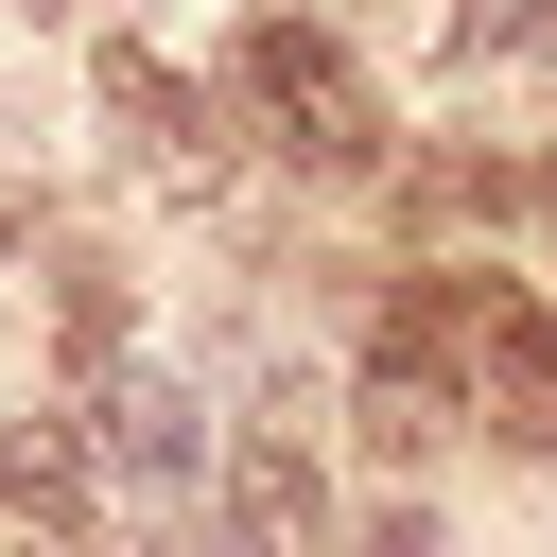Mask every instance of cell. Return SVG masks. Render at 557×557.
Masks as SVG:
<instances>
[{"label": "cell", "instance_id": "277c9868", "mask_svg": "<svg viewBox=\"0 0 557 557\" xmlns=\"http://www.w3.org/2000/svg\"><path fill=\"white\" fill-rule=\"evenodd\" d=\"M104 453H122L139 487H174V470H209V418H191V383H157V366H139V383L104 400Z\"/></svg>", "mask_w": 557, "mask_h": 557}, {"label": "cell", "instance_id": "ba28073f", "mask_svg": "<svg viewBox=\"0 0 557 557\" xmlns=\"http://www.w3.org/2000/svg\"><path fill=\"white\" fill-rule=\"evenodd\" d=\"M522 35H557V0H453V52H522Z\"/></svg>", "mask_w": 557, "mask_h": 557}, {"label": "cell", "instance_id": "30bf717a", "mask_svg": "<svg viewBox=\"0 0 557 557\" xmlns=\"http://www.w3.org/2000/svg\"><path fill=\"white\" fill-rule=\"evenodd\" d=\"M157 557H226V540H157Z\"/></svg>", "mask_w": 557, "mask_h": 557}, {"label": "cell", "instance_id": "6da1fadb", "mask_svg": "<svg viewBox=\"0 0 557 557\" xmlns=\"http://www.w3.org/2000/svg\"><path fill=\"white\" fill-rule=\"evenodd\" d=\"M383 366L470 383V418H487V435L557 453V331H540V296H522V278H418V296L383 313Z\"/></svg>", "mask_w": 557, "mask_h": 557}, {"label": "cell", "instance_id": "9c48e42d", "mask_svg": "<svg viewBox=\"0 0 557 557\" xmlns=\"http://www.w3.org/2000/svg\"><path fill=\"white\" fill-rule=\"evenodd\" d=\"M348 557H435V522H418V505H383V522H366Z\"/></svg>", "mask_w": 557, "mask_h": 557}, {"label": "cell", "instance_id": "52a82bcc", "mask_svg": "<svg viewBox=\"0 0 557 557\" xmlns=\"http://www.w3.org/2000/svg\"><path fill=\"white\" fill-rule=\"evenodd\" d=\"M453 418V383H418V366H366V453H418Z\"/></svg>", "mask_w": 557, "mask_h": 557}, {"label": "cell", "instance_id": "8992f818", "mask_svg": "<svg viewBox=\"0 0 557 557\" xmlns=\"http://www.w3.org/2000/svg\"><path fill=\"white\" fill-rule=\"evenodd\" d=\"M226 487H244V540H313V522H331V487H313V453H296V435H244V453H226Z\"/></svg>", "mask_w": 557, "mask_h": 557}, {"label": "cell", "instance_id": "3957f363", "mask_svg": "<svg viewBox=\"0 0 557 557\" xmlns=\"http://www.w3.org/2000/svg\"><path fill=\"white\" fill-rule=\"evenodd\" d=\"M104 122H122V157L157 174V191H209L226 174V139H209V104L157 70V52H104Z\"/></svg>", "mask_w": 557, "mask_h": 557}, {"label": "cell", "instance_id": "8fae6325", "mask_svg": "<svg viewBox=\"0 0 557 557\" xmlns=\"http://www.w3.org/2000/svg\"><path fill=\"white\" fill-rule=\"evenodd\" d=\"M540 226H557V174H540Z\"/></svg>", "mask_w": 557, "mask_h": 557}, {"label": "cell", "instance_id": "5b68a950", "mask_svg": "<svg viewBox=\"0 0 557 557\" xmlns=\"http://www.w3.org/2000/svg\"><path fill=\"white\" fill-rule=\"evenodd\" d=\"M0 505L17 522H87V435L70 418H0Z\"/></svg>", "mask_w": 557, "mask_h": 557}, {"label": "cell", "instance_id": "7a4b0ae2", "mask_svg": "<svg viewBox=\"0 0 557 557\" xmlns=\"http://www.w3.org/2000/svg\"><path fill=\"white\" fill-rule=\"evenodd\" d=\"M244 104H261V139L313 157V174H366V157H383V87H366L313 17H244Z\"/></svg>", "mask_w": 557, "mask_h": 557}]
</instances>
